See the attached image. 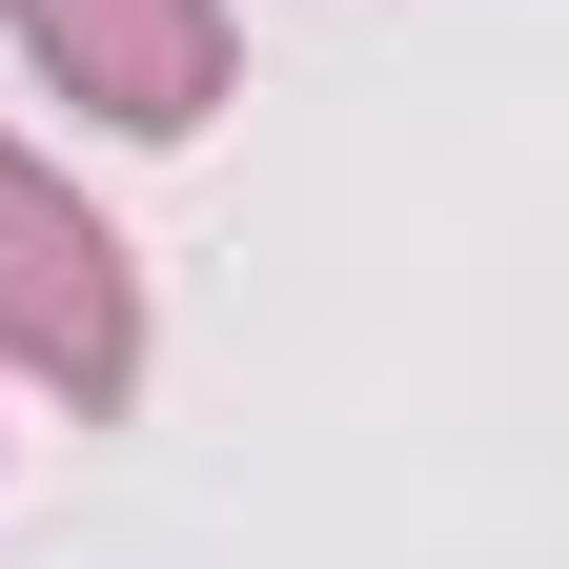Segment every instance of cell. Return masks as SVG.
<instances>
[{
    "mask_svg": "<svg viewBox=\"0 0 569 569\" xmlns=\"http://www.w3.org/2000/svg\"><path fill=\"white\" fill-rule=\"evenodd\" d=\"M0 21H21V61L82 122H122V142H183L224 102V0H0Z\"/></svg>",
    "mask_w": 569,
    "mask_h": 569,
    "instance_id": "cell-2",
    "label": "cell"
},
{
    "mask_svg": "<svg viewBox=\"0 0 569 569\" xmlns=\"http://www.w3.org/2000/svg\"><path fill=\"white\" fill-rule=\"evenodd\" d=\"M0 367H41L82 427L142 387V264H122V224L41 142H0Z\"/></svg>",
    "mask_w": 569,
    "mask_h": 569,
    "instance_id": "cell-1",
    "label": "cell"
}]
</instances>
